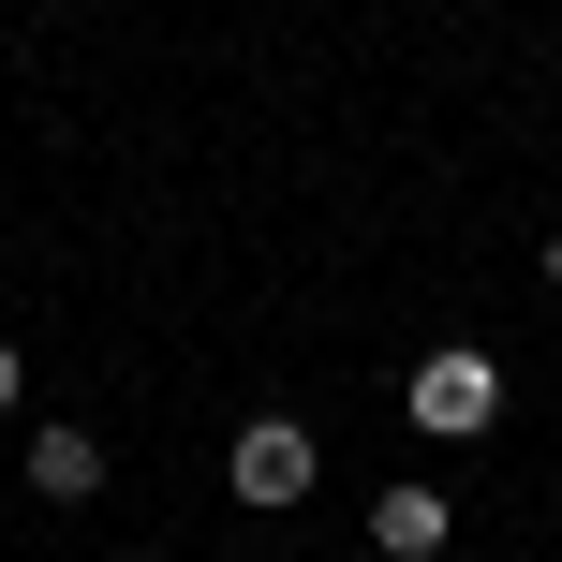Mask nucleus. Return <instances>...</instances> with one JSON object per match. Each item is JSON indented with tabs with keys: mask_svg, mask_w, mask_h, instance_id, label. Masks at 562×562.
Segmentation results:
<instances>
[{
	"mask_svg": "<svg viewBox=\"0 0 562 562\" xmlns=\"http://www.w3.org/2000/svg\"><path fill=\"white\" fill-rule=\"evenodd\" d=\"M311 474H326V429H311V415H252V429H237V445H223V488H237V504H252V518H281V504H311Z\"/></svg>",
	"mask_w": 562,
	"mask_h": 562,
	"instance_id": "f257e3e1",
	"label": "nucleus"
},
{
	"mask_svg": "<svg viewBox=\"0 0 562 562\" xmlns=\"http://www.w3.org/2000/svg\"><path fill=\"white\" fill-rule=\"evenodd\" d=\"M400 415H415L429 445H474V429L504 415V370H488L474 340H445V356H415V385H400Z\"/></svg>",
	"mask_w": 562,
	"mask_h": 562,
	"instance_id": "f03ea898",
	"label": "nucleus"
},
{
	"mask_svg": "<svg viewBox=\"0 0 562 562\" xmlns=\"http://www.w3.org/2000/svg\"><path fill=\"white\" fill-rule=\"evenodd\" d=\"M370 548H385V562H429V548H445V488H429V474L370 488Z\"/></svg>",
	"mask_w": 562,
	"mask_h": 562,
	"instance_id": "7ed1b4c3",
	"label": "nucleus"
},
{
	"mask_svg": "<svg viewBox=\"0 0 562 562\" xmlns=\"http://www.w3.org/2000/svg\"><path fill=\"white\" fill-rule=\"evenodd\" d=\"M104 488V445L89 429H30V504H89Z\"/></svg>",
	"mask_w": 562,
	"mask_h": 562,
	"instance_id": "20e7f679",
	"label": "nucleus"
},
{
	"mask_svg": "<svg viewBox=\"0 0 562 562\" xmlns=\"http://www.w3.org/2000/svg\"><path fill=\"white\" fill-rule=\"evenodd\" d=\"M15 385H30V356H15V340H0V415H15Z\"/></svg>",
	"mask_w": 562,
	"mask_h": 562,
	"instance_id": "39448f33",
	"label": "nucleus"
},
{
	"mask_svg": "<svg viewBox=\"0 0 562 562\" xmlns=\"http://www.w3.org/2000/svg\"><path fill=\"white\" fill-rule=\"evenodd\" d=\"M119 562H164V548H119Z\"/></svg>",
	"mask_w": 562,
	"mask_h": 562,
	"instance_id": "423d86ee",
	"label": "nucleus"
},
{
	"mask_svg": "<svg viewBox=\"0 0 562 562\" xmlns=\"http://www.w3.org/2000/svg\"><path fill=\"white\" fill-rule=\"evenodd\" d=\"M548 281H562V237H548Z\"/></svg>",
	"mask_w": 562,
	"mask_h": 562,
	"instance_id": "0eeeda50",
	"label": "nucleus"
}]
</instances>
